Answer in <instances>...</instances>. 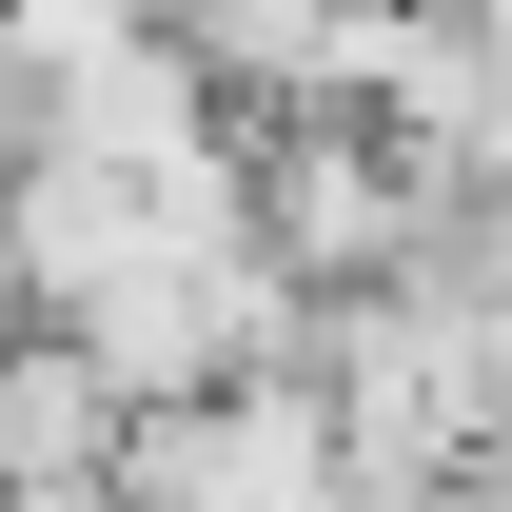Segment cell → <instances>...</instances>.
<instances>
[{"instance_id":"6da1fadb","label":"cell","mask_w":512,"mask_h":512,"mask_svg":"<svg viewBox=\"0 0 512 512\" xmlns=\"http://www.w3.org/2000/svg\"><path fill=\"white\" fill-rule=\"evenodd\" d=\"M138 40H158V0H0V79L20 99H60V79L138 60Z\"/></svg>"}]
</instances>
